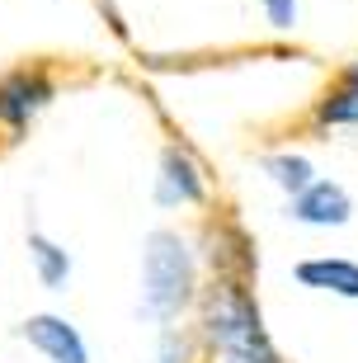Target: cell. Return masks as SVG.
I'll return each mask as SVG.
<instances>
[{"instance_id":"6da1fadb","label":"cell","mask_w":358,"mask_h":363,"mask_svg":"<svg viewBox=\"0 0 358 363\" xmlns=\"http://www.w3.org/2000/svg\"><path fill=\"white\" fill-rule=\"evenodd\" d=\"M194 330L203 340L208 363H288L264 325L254 283L208 279L194 307Z\"/></svg>"},{"instance_id":"7a4b0ae2","label":"cell","mask_w":358,"mask_h":363,"mask_svg":"<svg viewBox=\"0 0 358 363\" xmlns=\"http://www.w3.org/2000/svg\"><path fill=\"white\" fill-rule=\"evenodd\" d=\"M203 293V259L198 245L184 231L156 227L142 236V297H137V321L146 325H174L198 307Z\"/></svg>"},{"instance_id":"3957f363","label":"cell","mask_w":358,"mask_h":363,"mask_svg":"<svg viewBox=\"0 0 358 363\" xmlns=\"http://www.w3.org/2000/svg\"><path fill=\"white\" fill-rule=\"evenodd\" d=\"M198 259L208 279H240L254 283L259 279V245H254L250 227L231 213H208L198 227Z\"/></svg>"},{"instance_id":"277c9868","label":"cell","mask_w":358,"mask_h":363,"mask_svg":"<svg viewBox=\"0 0 358 363\" xmlns=\"http://www.w3.org/2000/svg\"><path fill=\"white\" fill-rule=\"evenodd\" d=\"M57 99V76L47 62H14L0 71V133L24 137Z\"/></svg>"},{"instance_id":"5b68a950","label":"cell","mask_w":358,"mask_h":363,"mask_svg":"<svg viewBox=\"0 0 358 363\" xmlns=\"http://www.w3.org/2000/svg\"><path fill=\"white\" fill-rule=\"evenodd\" d=\"M151 203L165 213L179 208H208L213 203V179L203 170V161L184 142H165L156 161V179H151Z\"/></svg>"},{"instance_id":"8992f818","label":"cell","mask_w":358,"mask_h":363,"mask_svg":"<svg viewBox=\"0 0 358 363\" xmlns=\"http://www.w3.org/2000/svg\"><path fill=\"white\" fill-rule=\"evenodd\" d=\"M14 335L24 340L43 363H94L80 325L71 316H62V311H28L24 321L14 325Z\"/></svg>"},{"instance_id":"52a82bcc","label":"cell","mask_w":358,"mask_h":363,"mask_svg":"<svg viewBox=\"0 0 358 363\" xmlns=\"http://www.w3.org/2000/svg\"><path fill=\"white\" fill-rule=\"evenodd\" d=\"M283 217L297 222V227H311V231H340V227L354 222V194H349L340 179L316 175L302 194H292V199H288Z\"/></svg>"},{"instance_id":"ba28073f","label":"cell","mask_w":358,"mask_h":363,"mask_svg":"<svg viewBox=\"0 0 358 363\" xmlns=\"http://www.w3.org/2000/svg\"><path fill=\"white\" fill-rule=\"evenodd\" d=\"M306 128L311 133H330V128H358V57L345 62L330 81L320 85V94L306 108Z\"/></svg>"},{"instance_id":"9c48e42d","label":"cell","mask_w":358,"mask_h":363,"mask_svg":"<svg viewBox=\"0 0 358 363\" xmlns=\"http://www.w3.org/2000/svg\"><path fill=\"white\" fill-rule=\"evenodd\" d=\"M292 279L302 288H311V293L358 302V259H349V255H306L292 264Z\"/></svg>"},{"instance_id":"30bf717a","label":"cell","mask_w":358,"mask_h":363,"mask_svg":"<svg viewBox=\"0 0 358 363\" xmlns=\"http://www.w3.org/2000/svg\"><path fill=\"white\" fill-rule=\"evenodd\" d=\"M24 250H28V269H33L43 293H67L71 274H76V259H71L67 245L57 241V236H47L43 227H33L24 236Z\"/></svg>"},{"instance_id":"8fae6325","label":"cell","mask_w":358,"mask_h":363,"mask_svg":"<svg viewBox=\"0 0 358 363\" xmlns=\"http://www.w3.org/2000/svg\"><path fill=\"white\" fill-rule=\"evenodd\" d=\"M259 170H264V179L279 189L283 199L302 194V189L316 179V165H311V156H306V151H292V147L264 151V156H259Z\"/></svg>"},{"instance_id":"7c38bea8","label":"cell","mask_w":358,"mask_h":363,"mask_svg":"<svg viewBox=\"0 0 358 363\" xmlns=\"http://www.w3.org/2000/svg\"><path fill=\"white\" fill-rule=\"evenodd\" d=\"M146 363H203V340L194 325H160L156 335V350H151V359Z\"/></svg>"},{"instance_id":"4fadbf2b","label":"cell","mask_w":358,"mask_h":363,"mask_svg":"<svg viewBox=\"0 0 358 363\" xmlns=\"http://www.w3.org/2000/svg\"><path fill=\"white\" fill-rule=\"evenodd\" d=\"M259 10H264V24L279 28V33H292L297 19H302V0H259Z\"/></svg>"}]
</instances>
